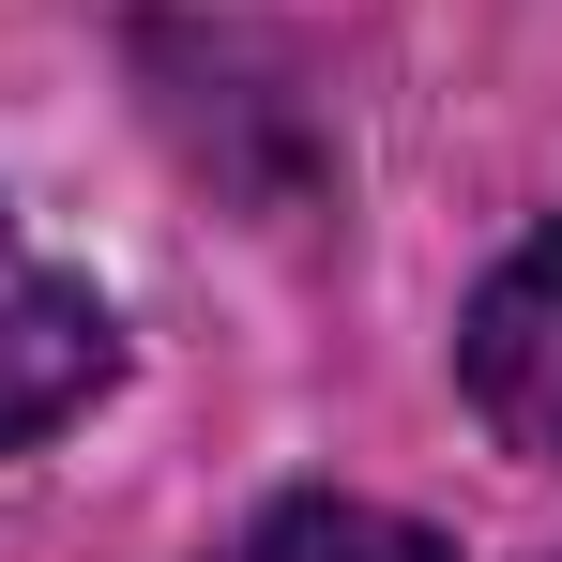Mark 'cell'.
<instances>
[{"mask_svg": "<svg viewBox=\"0 0 562 562\" xmlns=\"http://www.w3.org/2000/svg\"><path fill=\"white\" fill-rule=\"evenodd\" d=\"M106 380H122V319H106L92 274H61L15 213H0V457L77 426Z\"/></svg>", "mask_w": 562, "mask_h": 562, "instance_id": "6da1fadb", "label": "cell"}, {"mask_svg": "<svg viewBox=\"0 0 562 562\" xmlns=\"http://www.w3.org/2000/svg\"><path fill=\"white\" fill-rule=\"evenodd\" d=\"M471 411L517 457H562V228H532L471 304Z\"/></svg>", "mask_w": 562, "mask_h": 562, "instance_id": "7a4b0ae2", "label": "cell"}, {"mask_svg": "<svg viewBox=\"0 0 562 562\" xmlns=\"http://www.w3.org/2000/svg\"><path fill=\"white\" fill-rule=\"evenodd\" d=\"M228 562H457V548L411 532V517H380V502H274Z\"/></svg>", "mask_w": 562, "mask_h": 562, "instance_id": "3957f363", "label": "cell"}]
</instances>
